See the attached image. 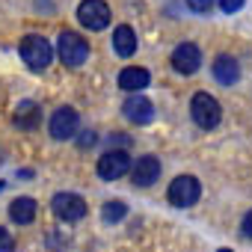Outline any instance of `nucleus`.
Segmentation results:
<instances>
[{"label":"nucleus","mask_w":252,"mask_h":252,"mask_svg":"<svg viewBox=\"0 0 252 252\" xmlns=\"http://www.w3.org/2000/svg\"><path fill=\"white\" fill-rule=\"evenodd\" d=\"M122 113H125V119L134 122V125H149V122L155 119V104H152L146 95L134 92L128 101L122 104Z\"/></svg>","instance_id":"obj_10"},{"label":"nucleus","mask_w":252,"mask_h":252,"mask_svg":"<svg viewBox=\"0 0 252 252\" xmlns=\"http://www.w3.org/2000/svg\"><path fill=\"white\" fill-rule=\"evenodd\" d=\"M80 146H83V149H89V146H95V134H92V131H86V134L80 137Z\"/></svg>","instance_id":"obj_22"},{"label":"nucleus","mask_w":252,"mask_h":252,"mask_svg":"<svg viewBox=\"0 0 252 252\" xmlns=\"http://www.w3.org/2000/svg\"><path fill=\"white\" fill-rule=\"evenodd\" d=\"M128 169H131V155L125 149H116V152H107L98 158V175L104 181H119Z\"/></svg>","instance_id":"obj_7"},{"label":"nucleus","mask_w":252,"mask_h":252,"mask_svg":"<svg viewBox=\"0 0 252 252\" xmlns=\"http://www.w3.org/2000/svg\"><path fill=\"white\" fill-rule=\"evenodd\" d=\"M57 54L68 68H80L89 57V42L77 33H63L60 42H57Z\"/></svg>","instance_id":"obj_2"},{"label":"nucleus","mask_w":252,"mask_h":252,"mask_svg":"<svg viewBox=\"0 0 252 252\" xmlns=\"http://www.w3.org/2000/svg\"><path fill=\"white\" fill-rule=\"evenodd\" d=\"M125 214H128V205L125 202H107L104 211H101V217L107 222H119V220H125Z\"/></svg>","instance_id":"obj_17"},{"label":"nucleus","mask_w":252,"mask_h":252,"mask_svg":"<svg viewBox=\"0 0 252 252\" xmlns=\"http://www.w3.org/2000/svg\"><path fill=\"white\" fill-rule=\"evenodd\" d=\"M149 80H152V74L146 68H140V65H128V68L119 71V86L125 92H143L149 86Z\"/></svg>","instance_id":"obj_13"},{"label":"nucleus","mask_w":252,"mask_h":252,"mask_svg":"<svg viewBox=\"0 0 252 252\" xmlns=\"http://www.w3.org/2000/svg\"><path fill=\"white\" fill-rule=\"evenodd\" d=\"M77 21H80L86 30L98 33V30L110 27V6L104 3V0H80V6H77Z\"/></svg>","instance_id":"obj_4"},{"label":"nucleus","mask_w":252,"mask_h":252,"mask_svg":"<svg viewBox=\"0 0 252 252\" xmlns=\"http://www.w3.org/2000/svg\"><path fill=\"white\" fill-rule=\"evenodd\" d=\"M187 9L196 15H208L214 9V0H187Z\"/></svg>","instance_id":"obj_18"},{"label":"nucleus","mask_w":252,"mask_h":252,"mask_svg":"<svg viewBox=\"0 0 252 252\" xmlns=\"http://www.w3.org/2000/svg\"><path fill=\"white\" fill-rule=\"evenodd\" d=\"M240 6H243V0H220V9H222V12H228V15H231V12H237Z\"/></svg>","instance_id":"obj_20"},{"label":"nucleus","mask_w":252,"mask_h":252,"mask_svg":"<svg viewBox=\"0 0 252 252\" xmlns=\"http://www.w3.org/2000/svg\"><path fill=\"white\" fill-rule=\"evenodd\" d=\"M0 252H15V240L6 228H0Z\"/></svg>","instance_id":"obj_19"},{"label":"nucleus","mask_w":252,"mask_h":252,"mask_svg":"<svg viewBox=\"0 0 252 252\" xmlns=\"http://www.w3.org/2000/svg\"><path fill=\"white\" fill-rule=\"evenodd\" d=\"M172 68L178 74H196L199 65H202V51L193 45V42H181L175 51H172Z\"/></svg>","instance_id":"obj_9"},{"label":"nucleus","mask_w":252,"mask_h":252,"mask_svg":"<svg viewBox=\"0 0 252 252\" xmlns=\"http://www.w3.org/2000/svg\"><path fill=\"white\" fill-rule=\"evenodd\" d=\"M160 175V160L155 155H143L134 166V184L137 187H152Z\"/></svg>","instance_id":"obj_11"},{"label":"nucleus","mask_w":252,"mask_h":252,"mask_svg":"<svg viewBox=\"0 0 252 252\" xmlns=\"http://www.w3.org/2000/svg\"><path fill=\"white\" fill-rule=\"evenodd\" d=\"M77 128H80V116H77L74 107H60V110H54L51 125H48V131H51L54 140H71V137L77 134Z\"/></svg>","instance_id":"obj_6"},{"label":"nucleus","mask_w":252,"mask_h":252,"mask_svg":"<svg viewBox=\"0 0 252 252\" xmlns=\"http://www.w3.org/2000/svg\"><path fill=\"white\" fill-rule=\"evenodd\" d=\"M9 217H12V222H18V225L33 222V220H36V202H33L30 196L15 199V202L9 205Z\"/></svg>","instance_id":"obj_16"},{"label":"nucleus","mask_w":252,"mask_h":252,"mask_svg":"<svg viewBox=\"0 0 252 252\" xmlns=\"http://www.w3.org/2000/svg\"><path fill=\"white\" fill-rule=\"evenodd\" d=\"M240 228H243V234H246V237H252V211H249V214L243 217V222H240Z\"/></svg>","instance_id":"obj_21"},{"label":"nucleus","mask_w":252,"mask_h":252,"mask_svg":"<svg viewBox=\"0 0 252 252\" xmlns=\"http://www.w3.org/2000/svg\"><path fill=\"white\" fill-rule=\"evenodd\" d=\"M21 60L30 71H45L51 65V45L42 36H24L21 39Z\"/></svg>","instance_id":"obj_3"},{"label":"nucleus","mask_w":252,"mask_h":252,"mask_svg":"<svg viewBox=\"0 0 252 252\" xmlns=\"http://www.w3.org/2000/svg\"><path fill=\"white\" fill-rule=\"evenodd\" d=\"M220 252H231V249H220Z\"/></svg>","instance_id":"obj_23"},{"label":"nucleus","mask_w":252,"mask_h":252,"mask_svg":"<svg viewBox=\"0 0 252 252\" xmlns=\"http://www.w3.org/2000/svg\"><path fill=\"white\" fill-rule=\"evenodd\" d=\"M190 116H193V122L199 125V128L211 131V128H217L220 119H222V107H220V101H217L214 95L196 92L193 101H190Z\"/></svg>","instance_id":"obj_1"},{"label":"nucleus","mask_w":252,"mask_h":252,"mask_svg":"<svg viewBox=\"0 0 252 252\" xmlns=\"http://www.w3.org/2000/svg\"><path fill=\"white\" fill-rule=\"evenodd\" d=\"M169 205H175V208H190V205H196L199 202V196H202V187H199V181L193 178V175H178L172 184H169Z\"/></svg>","instance_id":"obj_5"},{"label":"nucleus","mask_w":252,"mask_h":252,"mask_svg":"<svg viewBox=\"0 0 252 252\" xmlns=\"http://www.w3.org/2000/svg\"><path fill=\"white\" fill-rule=\"evenodd\" d=\"M237 77H240V63H237L234 57L222 54V57L214 60V80H217V83H222V86H234Z\"/></svg>","instance_id":"obj_12"},{"label":"nucleus","mask_w":252,"mask_h":252,"mask_svg":"<svg viewBox=\"0 0 252 252\" xmlns=\"http://www.w3.org/2000/svg\"><path fill=\"white\" fill-rule=\"evenodd\" d=\"M51 208L54 214L63 220V222H77L86 217V202L77 196V193H57L51 199Z\"/></svg>","instance_id":"obj_8"},{"label":"nucleus","mask_w":252,"mask_h":252,"mask_svg":"<svg viewBox=\"0 0 252 252\" xmlns=\"http://www.w3.org/2000/svg\"><path fill=\"white\" fill-rule=\"evenodd\" d=\"M113 51L119 54V57H134V51H137V33H134V27H128V24H122V27H116V33H113Z\"/></svg>","instance_id":"obj_15"},{"label":"nucleus","mask_w":252,"mask_h":252,"mask_svg":"<svg viewBox=\"0 0 252 252\" xmlns=\"http://www.w3.org/2000/svg\"><path fill=\"white\" fill-rule=\"evenodd\" d=\"M12 122L18 125V128H24V131L39 128V122H42V110H39V104H33V101H21V104L15 107Z\"/></svg>","instance_id":"obj_14"}]
</instances>
